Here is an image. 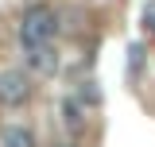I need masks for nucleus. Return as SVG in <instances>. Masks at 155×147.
<instances>
[{
	"instance_id": "nucleus-4",
	"label": "nucleus",
	"mask_w": 155,
	"mask_h": 147,
	"mask_svg": "<svg viewBox=\"0 0 155 147\" xmlns=\"http://www.w3.org/2000/svg\"><path fill=\"white\" fill-rule=\"evenodd\" d=\"M4 147H35V136L27 128H4Z\"/></svg>"
},
{
	"instance_id": "nucleus-3",
	"label": "nucleus",
	"mask_w": 155,
	"mask_h": 147,
	"mask_svg": "<svg viewBox=\"0 0 155 147\" xmlns=\"http://www.w3.org/2000/svg\"><path fill=\"white\" fill-rule=\"evenodd\" d=\"M27 70L39 74V77H51V74L58 70L54 47H51V43H47V47H27Z\"/></svg>"
},
{
	"instance_id": "nucleus-6",
	"label": "nucleus",
	"mask_w": 155,
	"mask_h": 147,
	"mask_svg": "<svg viewBox=\"0 0 155 147\" xmlns=\"http://www.w3.org/2000/svg\"><path fill=\"white\" fill-rule=\"evenodd\" d=\"M62 112H66V124H81V112H78V101H66V105H62Z\"/></svg>"
},
{
	"instance_id": "nucleus-1",
	"label": "nucleus",
	"mask_w": 155,
	"mask_h": 147,
	"mask_svg": "<svg viewBox=\"0 0 155 147\" xmlns=\"http://www.w3.org/2000/svg\"><path fill=\"white\" fill-rule=\"evenodd\" d=\"M54 35H58V16L51 8L35 4V8L23 12V19H19V39H23V47H47V43H54Z\"/></svg>"
},
{
	"instance_id": "nucleus-2",
	"label": "nucleus",
	"mask_w": 155,
	"mask_h": 147,
	"mask_svg": "<svg viewBox=\"0 0 155 147\" xmlns=\"http://www.w3.org/2000/svg\"><path fill=\"white\" fill-rule=\"evenodd\" d=\"M31 101V77L19 70H4L0 74V109H19Z\"/></svg>"
},
{
	"instance_id": "nucleus-5",
	"label": "nucleus",
	"mask_w": 155,
	"mask_h": 147,
	"mask_svg": "<svg viewBox=\"0 0 155 147\" xmlns=\"http://www.w3.org/2000/svg\"><path fill=\"white\" fill-rule=\"evenodd\" d=\"M140 23H143V31H147V35H155V0H151V4H143V16H140Z\"/></svg>"
}]
</instances>
